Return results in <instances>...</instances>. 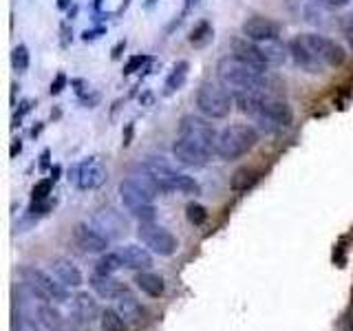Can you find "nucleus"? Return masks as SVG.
I'll return each mask as SVG.
<instances>
[{
    "label": "nucleus",
    "instance_id": "f257e3e1",
    "mask_svg": "<svg viewBox=\"0 0 353 331\" xmlns=\"http://www.w3.org/2000/svg\"><path fill=\"white\" fill-rule=\"evenodd\" d=\"M216 77L228 91L241 93V91H254V88H261L265 84V80H268V71H263V69H259V66H254V64L230 53V55H225V58L219 60Z\"/></svg>",
    "mask_w": 353,
    "mask_h": 331
},
{
    "label": "nucleus",
    "instance_id": "f03ea898",
    "mask_svg": "<svg viewBox=\"0 0 353 331\" xmlns=\"http://www.w3.org/2000/svg\"><path fill=\"white\" fill-rule=\"evenodd\" d=\"M259 143V128L252 124H232L219 132L216 157L223 161L241 159Z\"/></svg>",
    "mask_w": 353,
    "mask_h": 331
},
{
    "label": "nucleus",
    "instance_id": "7ed1b4c3",
    "mask_svg": "<svg viewBox=\"0 0 353 331\" xmlns=\"http://www.w3.org/2000/svg\"><path fill=\"white\" fill-rule=\"evenodd\" d=\"M234 106V93L221 82H203L196 91V108L208 119H225Z\"/></svg>",
    "mask_w": 353,
    "mask_h": 331
},
{
    "label": "nucleus",
    "instance_id": "20e7f679",
    "mask_svg": "<svg viewBox=\"0 0 353 331\" xmlns=\"http://www.w3.org/2000/svg\"><path fill=\"white\" fill-rule=\"evenodd\" d=\"M20 279L29 287V292L36 298H40V301H53V303L69 301V287L38 268H29V265L27 268H20Z\"/></svg>",
    "mask_w": 353,
    "mask_h": 331
},
{
    "label": "nucleus",
    "instance_id": "39448f33",
    "mask_svg": "<svg viewBox=\"0 0 353 331\" xmlns=\"http://www.w3.org/2000/svg\"><path fill=\"white\" fill-rule=\"evenodd\" d=\"M119 197L128 212L135 219H139V223H150V221H154V214H157V210H154V203H152L154 197L143 190L135 177H128V179L119 183Z\"/></svg>",
    "mask_w": 353,
    "mask_h": 331
},
{
    "label": "nucleus",
    "instance_id": "423d86ee",
    "mask_svg": "<svg viewBox=\"0 0 353 331\" xmlns=\"http://www.w3.org/2000/svg\"><path fill=\"white\" fill-rule=\"evenodd\" d=\"M179 137L196 143L199 148H203L208 154H216V141L219 132L212 126V119L203 115L188 113L179 119Z\"/></svg>",
    "mask_w": 353,
    "mask_h": 331
},
{
    "label": "nucleus",
    "instance_id": "0eeeda50",
    "mask_svg": "<svg viewBox=\"0 0 353 331\" xmlns=\"http://www.w3.org/2000/svg\"><path fill=\"white\" fill-rule=\"evenodd\" d=\"M254 121H256L259 130L268 132V135H276V132H283L292 126L294 110L283 97H268Z\"/></svg>",
    "mask_w": 353,
    "mask_h": 331
},
{
    "label": "nucleus",
    "instance_id": "6e6552de",
    "mask_svg": "<svg viewBox=\"0 0 353 331\" xmlns=\"http://www.w3.org/2000/svg\"><path fill=\"white\" fill-rule=\"evenodd\" d=\"M137 237L143 243V248H148L152 254H159V257H172L176 248H179V241H176L172 232L152 223V221L150 223H139Z\"/></svg>",
    "mask_w": 353,
    "mask_h": 331
},
{
    "label": "nucleus",
    "instance_id": "1a4fd4ad",
    "mask_svg": "<svg viewBox=\"0 0 353 331\" xmlns=\"http://www.w3.org/2000/svg\"><path fill=\"white\" fill-rule=\"evenodd\" d=\"M301 38L325 66H334V69H338V66L347 62V51L340 42L323 36V33H301Z\"/></svg>",
    "mask_w": 353,
    "mask_h": 331
},
{
    "label": "nucleus",
    "instance_id": "9d476101",
    "mask_svg": "<svg viewBox=\"0 0 353 331\" xmlns=\"http://www.w3.org/2000/svg\"><path fill=\"white\" fill-rule=\"evenodd\" d=\"M106 179L108 170L97 157H86L69 170V181H73L80 190H97L106 183Z\"/></svg>",
    "mask_w": 353,
    "mask_h": 331
},
{
    "label": "nucleus",
    "instance_id": "9b49d317",
    "mask_svg": "<svg viewBox=\"0 0 353 331\" xmlns=\"http://www.w3.org/2000/svg\"><path fill=\"white\" fill-rule=\"evenodd\" d=\"M91 225L97 232H102V234L108 241H119L128 232V221H126V217L121 214L119 210L110 208V205L97 210V212L91 217Z\"/></svg>",
    "mask_w": 353,
    "mask_h": 331
},
{
    "label": "nucleus",
    "instance_id": "f8f14e48",
    "mask_svg": "<svg viewBox=\"0 0 353 331\" xmlns=\"http://www.w3.org/2000/svg\"><path fill=\"white\" fill-rule=\"evenodd\" d=\"M241 33L243 38H248L252 42H272V40H281L283 27L270 16H250L241 25Z\"/></svg>",
    "mask_w": 353,
    "mask_h": 331
},
{
    "label": "nucleus",
    "instance_id": "ddd939ff",
    "mask_svg": "<svg viewBox=\"0 0 353 331\" xmlns=\"http://www.w3.org/2000/svg\"><path fill=\"white\" fill-rule=\"evenodd\" d=\"M97 316H102V312H99L97 301L88 292H80L73 298L71 318H73L75 331H84L86 327H91V323H95Z\"/></svg>",
    "mask_w": 353,
    "mask_h": 331
},
{
    "label": "nucleus",
    "instance_id": "4468645a",
    "mask_svg": "<svg viewBox=\"0 0 353 331\" xmlns=\"http://www.w3.org/2000/svg\"><path fill=\"white\" fill-rule=\"evenodd\" d=\"M73 241L77 248L88 254H104L110 243L102 232H97L91 223H77L73 228Z\"/></svg>",
    "mask_w": 353,
    "mask_h": 331
},
{
    "label": "nucleus",
    "instance_id": "2eb2a0df",
    "mask_svg": "<svg viewBox=\"0 0 353 331\" xmlns=\"http://www.w3.org/2000/svg\"><path fill=\"white\" fill-rule=\"evenodd\" d=\"M172 154L176 161L188 166V168H203V166L212 159V154H208L203 148H199L196 143L188 141L179 135H176V139L172 143Z\"/></svg>",
    "mask_w": 353,
    "mask_h": 331
},
{
    "label": "nucleus",
    "instance_id": "dca6fc26",
    "mask_svg": "<svg viewBox=\"0 0 353 331\" xmlns=\"http://www.w3.org/2000/svg\"><path fill=\"white\" fill-rule=\"evenodd\" d=\"M290 55L294 58V62L301 66L303 71H307V73H312V75H320V73H325V69L327 66L320 62L316 55H314V51L307 47L305 44V40L301 38V36H296L290 44Z\"/></svg>",
    "mask_w": 353,
    "mask_h": 331
},
{
    "label": "nucleus",
    "instance_id": "f3484780",
    "mask_svg": "<svg viewBox=\"0 0 353 331\" xmlns=\"http://www.w3.org/2000/svg\"><path fill=\"white\" fill-rule=\"evenodd\" d=\"M230 47H232V55H236V58L245 60V62H250L254 66H259V69H263V71L270 69V64H268V60H265L263 49H261L259 42H252L248 38H234Z\"/></svg>",
    "mask_w": 353,
    "mask_h": 331
},
{
    "label": "nucleus",
    "instance_id": "a211bd4d",
    "mask_svg": "<svg viewBox=\"0 0 353 331\" xmlns=\"http://www.w3.org/2000/svg\"><path fill=\"white\" fill-rule=\"evenodd\" d=\"M117 257L121 261V265L128 270H135V272H143L148 270L152 265V257H150V250L148 248H141V245H121L115 250Z\"/></svg>",
    "mask_w": 353,
    "mask_h": 331
},
{
    "label": "nucleus",
    "instance_id": "6ab92c4d",
    "mask_svg": "<svg viewBox=\"0 0 353 331\" xmlns=\"http://www.w3.org/2000/svg\"><path fill=\"white\" fill-rule=\"evenodd\" d=\"M91 287L97 296L106 298V301H115V298H119L128 290V287L121 281H117L113 274H99V272L91 276Z\"/></svg>",
    "mask_w": 353,
    "mask_h": 331
},
{
    "label": "nucleus",
    "instance_id": "aec40b11",
    "mask_svg": "<svg viewBox=\"0 0 353 331\" xmlns=\"http://www.w3.org/2000/svg\"><path fill=\"white\" fill-rule=\"evenodd\" d=\"M161 190L165 192H176V194H201V185L190 174H183V172H172L168 179L161 181Z\"/></svg>",
    "mask_w": 353,
    "mask_h": 331
},
{
    "label": "nucleus",
    "instance_id": "412c9836",
    "mask_svg": "<svg viewBox=\"0 0 353 331\" xmlns=\"http://www.w3.org/2000/svg\"><path fill=\"white\" fill-rule=\"evenodd\" d=\"M49 268H51L55 279H58L60 283H64L66 287H80L82 285V274L75 268L73 261L60 257V259H53Z\"/></svg>",
    "mask_w": 353,
    "mask_h": 331
},
{
    "label": "nucleus",
    "instance_id": "4be33fe9",
    "mask_svg": "<svg viewBox=\"0 0 353 331\" xmlns=\"http://www.w3.org/2000/svg\"><path fill=\"white\" fill-rule=\"evenodd\" d=\"M115 301H117L115 309L119 312V316L124 318L128 325H137L139 320H141V305H139L137 298L126 290L119 298H115Z\"/></svg>",
    "mask_w": 353,
    "mask_h": 331
},
{
    "label": "nucleus",
    "instance_id": "5701e85b",
    "mask_svg": "<svg viewBox=\"0 0 353 331\" xmlns=\"http://www.w3.org/2000/svg\"><path fill=\"white\" fill-rule=\"evenodd\" d=\"M36 314H38V323L47 329V331H66L64 327V318L60 316V312L49 303H40L36 307Z\"/></svg>",
    "mask_w": 353,
    "mask_h": 331
},
{
    "label": "nucleus",
    "instance_id": "b1692460",
    "mask_svg": "<svg viewBox=\"0 0 353 331\" xmlns=\"http://www.w3.org/2000/svg\"><path fill=\"white\" fill-rule=\"evenodd\" d=\"M135 285L139 287V290L150 296V298H159L165 290V285H163V279L157 274H152L148 270H143V272H137L135 274Z\"/></svg>",
    "mask_w": 353,
    "mask_h": 331
},
{
    "label": "nucleus",
    "instance_id": "393cba45",
    "mask_svg": "<svg viewBox=\"0 0 353 331\" xmlns=\"http://www.w3.org/2000/svg\"><path fill=\"white\" fill-rule=\"evenodd\" d=\"M188 71H190V64H188L185 60H179L176 62L172 69H170V73L165 75V82H163V95L168 97V95H172V93H176L179 88L185 84V80H188Z\"/></svg>",
    "mask_w": 353,
    "mask_h": 331
},
{
    "label": "nucleus",
    "instance_id": "a878e982",
    "mask_svg": "<svg viewBox=\"0 0 353 331\" xmlns=\"http://www.w3.org/2000/svg\"><path fill=\"white\" fill-rule=\"evenodd\" d=\"M259 179H261V172L256 168H248V166H243V168H239L234 174H232L230 188L234 192H248L250 188H254L259 183Z\"/></svg>",
    "mask_w": 353,
    "mask_h": 331
},
{
    "label": "nucleus",
    "instance_id": "bb28decb",
    "mask_svg": "<svg viewBox=\"0 0 353 331\" xmlns=\"http://www.w3.org/2000/svg\"><path fill=\"white\" fill-rule=\"evenodd\" d=\"M265 60H268L270 66H279L287 60V53H290V47L281 44V40H272V42H259Z\"/></svg>",
    "mask_w": 353,
    "mask_h": 331
},
{
    "label": "nucleus",
    "instance_id": "cd10ccee",
    "mask_svg": "<svg viewBox=\"0 0 353 331\" xmlns=\"http://www.w3.org/2000/svg\"><path fill=\"white\" fill-rule=\"evenodd\" d=\"M214 38V27L210 25V20H201L196 22L194 29L190 31V36H188V42L192 44V47H205V44Z\"/></svg>",
    "mask_w": 353,
    "mask_h": 331
},
{
    "label": "nucleus",
    "instance_id": "c85d7f7f",
    "mask_svg": "<svg viewBox=\"0 0 353 331\" xmlns=\"http://www.w3.org/2000/svg\"><path fill=\"white\" fill-rule=\"evenodd\" d=\"M99 325H102V331H126L128 323L119 316L117 309H104L102 316H99Z\"/></svg>",
    "mask_w": 353,
    "mask_h": 331
},
{
    "label": "nucleus",
    "instance_id": "c756f323",
    "mask_svg": "<svg viewBox=\"0 0 353 331\" xmlns=\"http://www.w3.org/2000/svg\"><path fill=\"white\" fill-rule=\"evenodd\" d=\"M119 268H124V265H121L117 252H106L95 263V272H99V274H115Z\"/></svg>",
    "mask_w": 353,
    "mask_h": 331
},
{
    "label": "nucleus",
    "instance_id": "7c9ffc66",
    "mask_svg": "<svg viewBox=\"0 0 353 331\" xmlns=\"http://www.w3.org/2000/svg\"><path fill=\"white\" fill-rule=\"evenodd\" d=\"M31 64V55H29V49L27 44H16L14 51H11V66L18 71V73H25Z\"/></svg>",
    "mask_w": 353,
    "mask_h": 331
},
{
    "label": "nucleus",
    "instance_id": "2f4dec72",
    "mask_svg": "<svg viewBox=\"0 0 353 331\" xmlns=\"http://www.w3.org/2000/svg\"><path fill=\"white\" fill-rule=\"evenodd\" d=\"M185 217H188V221H190L192 225H203L205 221H208V210L201 205V203H196V201H190L185 205Z\"/></svg>",
    "mask_w": 353,
    "mask_h": 331
},
{
    "label": "nucleus",
    "instance_id": "473e14b6",
    "mask_svg": "<svg viewBox=\"0 0 353 331\" xmlns=\"http://www.w3.org/2000/svg\"><path fill=\"white\" fill-rule=\"evenodd\" d=\"M53 185H55V179H51V177H49V179L38 181L36 185H33V190H31V199H33V201H44V199H49Z\"/></svg>",
    "mask_w": 353,
    "mask_h": 331
},
{
    "label": "nucleus",
    "instance_id": "72a5a7b5",
    "mask_svg": "<svg viewBox=\"0 0 353 331\" xmlns=\"http://www.w3.org/2000/svg\"><path fill=\"white\" fill-rule=\"evenodd\" d=\"M150 62H152V58H148V55H143V53L132 55V58H128V62L124 64V75H132L135 71H141V66L150 64Z\"/></svg>",
    "mask_w": 353,
    "mask_h": 331
},
{
    "label": "nucleus",
    "instance_id": "f704fd0d",
    "mask_svg": "<svg viewBox=\"0 0 353 331\" xmlns=\"http://www.w3.org/2000/svg\"><path fill=\"white\" fill-rule=\"evenodd\" d=\"M14 331H40V327L36 325V320H31L25 314H16L14 318Z\"/></svg>",
    "mask_w": 353,
    "mask_h": 331
},
{
    "label": "nucleus",
    "instance_id": "c9c22d12",
    "mask_svg": "<svg viewBox=\"0 0 353 331\" xmlns=\"http://www.w3.org/2000/svg\"><path fill=\"white\" fill-rule=\"evenodd\" d=\"M340 29H342V33H345L349 47L353 51V11H349V14H345L340 18Z\"/></svg>",
    "mask_w": 353,
    "mask_h": 331
},
{
    "label": "nucleus",
    "instance_id": "e433bc0d",
    "mask_svg": "<svg viewBox=\"0 0 353 331\" xmlns=\"http://www.w3.org/2000/svg\"><path fill=\"white\" fill-rule=\"evenodd\" d=\"M51 208H53L51 199H44V201H33L29 205V217H42V214L51 212Z\"/></svg>",
    "mask_w": 353,
    "mask_h": 331
},
{
    "label": "nucleus",
    "instance_id": "4c0bfd02",
    "mask_svg": "<svg viewBox=\"0 0 353 331\" xmlns=\"http://www.w3.org/2000/svg\"><path fill=\"white\" fill-rule=\"evenodd\" d=\"M77 99H80V104H82L84 108H95L102 97H99V93L93 91V88H88V91H84L82 95H77Z\"/></svg>",
    "mask_w": 353,
    "mask_h": 331
},
{
    "label": "nucleus",
    "instance_id": "58836bf2",
    "mask_svg": "<svg viewBox=\"0 0 353 331\" xmlns=\"http://www.w3.org/2000/svg\"><path fill=\"white\" fill-rule=\"evenodd\" d=\"M66 82H69V80H66V75H64V73H58V75H55V80L51 82L49 93H51V95H60V93L64 91Z\"/></svg>",
    "mask_w": 353,
    "mask_h": 331
},
{
    "label": "nucleus",
    "instance_id": "ea45409f",
    "mask_svg": "<svg viewBox=\"0 0 353 331\" xmlns=\"http://www.w3.org/2000/svg\"><path fill=\"white\" fill-rule=\"evenodd\" d=\"M106 33V27H95V29H86L84 33H82V40L84 42H93V40H97L99 36H104Z\"/></svg>",
    "mask_w": 353,
    "mask_h": 331
},
{
    "label": "nucleus",
    "instance_id": "a19ab883",
    "mask_svg": "<svg viewBox=\"0 0 353 331\" xmlns=\"http://www.w3.org/2000/svg\"><path fill=\"white\" fill-rule=\"evenodd\" d=\"M31 108H33V102H31V99H25V102H20V108L16 110V115H14V126L18 124V121H20L22 117H25V115L29 113Z\"/></svg>",
    "mask_w": 353,
    "mask_h": 331
},
{
    "label": "nucleus",
    "instance_id": "79ce46f5",
    "mask_svg": "<svg viewBox=\"0 0 353 331\" xmlns=\"http://www.w3.org/2000/svg\"><path fill=\"white\" fill-rule=\"evenodd\" d=\"M124 49H126V40H119V42L115 44V47H113V53H110V55H113V60H117Z\"/></svg>",
    "mask_w": 353,
    "mask_h": 331
},
{
    "label": "nucleus",
    "instance_id": "37998d69",
    "mask_svg": "<svg viewBox=\"0 0 353 331\" xmlns=\"http://www.w3.org/2000/svg\"><path fill=\"white\" fill-rule=\"evenodd\" d=\"M323 3H325L329 9H336V7H345V5H349V0H323Z\"/></svg>",
    "mask_w": 353,
    "mask_h": 331
},
{
    "label": "nucleus",
    "instance_id": "c03bdc74",
    "mask_svg": "<svg viewBox=\"0 0 353 331\" xmlns=\"http://www.w3.org/2000/svg\"><path fill=\"white\" fill-rule=\"evenodd\" d=\"M49 157H51V150L49 148L42 150V154H40V168H47V166H49Z\"/></svg>",
    "mask_w": 353,
    "mask_h": 331
},
{
    "label": "nucleus",
    "instance_id": "a18cd8bd",
    "mask_svg": "<svg viewBox=\"0 0 353 331\" xmlns=\"http://www.w3.org/2000/svg\"><path fill=\"white\" fill-rule=\"evenodd\" d=\"M22 150V141L20 139H14V143H11V150H9V154L11 157H16V154Z\"/></svg>",
    "mask_w": 353,
    "mask_h": 331
},
{
    "label": "nucleus",
    "instance_id": "49530a36",
    "mask_svg": "<svg viewBox=\"0 0 353 331\" xmlns=\"http://www.w3.org/2000/svg\"><path fill=\"white\" fill-rule=\"evenodd\" d=\"M71 5H73V0H58V9L60 11H69Z\"/></svg>",
    "mask_w": 353,
    "mask_h": 331
},
{
    "label": "nucleus",
    "instance_id": "de8ad7c7",
    "mask_svg": "<svg viewBox=\"0 0 353 331\" xmlns=\"http://www.w3.org/2000/svg\"><path fill=\"white\" fill-rule=\"evenodd\" d=\"M196 3H199V0H185V7H183V11H181V18H183V16L188 14V11H190Z\"/></svg>",
    "mask_w": 353,
    "mask_h": 331
},
{
    "label": "nucleus",
    "instance_id": "09e8293b",
    "mask_svg": "<svg viewBox=\"0 0 353 331\" xmlns=\"http://www.w3.org/2000/svg\"><path fill=\"white\" fill-rule=\"evenodd\" d=\"M130 137H132V124L126 126V135H124V146H128L130 143Z\"/></svg>",
    "mask_w": 353,
    "mask_h": 331
},
{
    "label": "nucleus",
    "instance_id": "8fccbe9b",
    "mask_svg": "<svg viewBox=\"0 0 353 331\" xmlns=\"http://www.w3.org/2000/svg\"><path fill=\"white\" fill-rule=\"evenodd\" d=\"M42 128H44V124H42V121H38V126H33V128H31V135H33V137H38L40 132H42Z\"/></svg>",
    "mask_w": 353,
    "mask_h": 331
},
{
    "label": "nucleus",
    "instance_id": "3c124183",
    "mask_svg": "<svg viewBox=\"0 0 353 331\" xmlns=\"http://www.w3.org/2000/svg\"><path fill=\"white\" fill-rule=\"evenodd\" d=\"M58 177H60V166H53V168H51V179L58 181Z\"/></svg>",
    "mask_w": 353,
    "mask_h": 331
},
{
    "label": "nucleus",
    "instance_id": "603ef678",
    "mask_svg": "<svg viewBox=\"0 0 353 331\" xmlns=\"http://www.w3.org/2000/svg\"><path fill=\"white\" fill-rule=\"evenodd\" d=\"M340 331H353V320H347V323L340 327Z\"/></svg>",
    "mask_w": 353,
    "mask_h": 331
},
{
    "label": "nucleus",
    "instance_id": "864d4df0",
    "mask_svg": "<svg viewBox=\"0 0 353 331\" xmlns=\"http://www.w3.org/2000/svg\"><path fill=\"white\" fill-rule=\"evenodd\" d=\"M93 9H95V14H99V9H102V0H93Z\"/></svg>",
    "mask_w": 353,
    "mask_h": 331
},
{
    "label": "nucleus",
    "instance_id": "5fc2aeb1",
    "mask_svg": "<svg viewBox=\"0 0 353 331\" xmlns=\"http://www.w3.org/2000/svg\"><path fill=\"white\" fill-rule=\"evenodd\" d=\"M77 16V5H73L71 9H69V20H73Z\"/></svg>",
    "mask_w": 353,
    "mask_h": 331
},
{
    "label": "nucleus",
    "instance_id": "6e6d98bb",
    "mask_svg": "<svg viewBox=\"0 0 353 331\" xmlns=\"http://www.w3.org/2000/svg\"><path fill=\"white\" fill-rule=\"evenodd\" d=\"M154 3H157V0H146V5H143V7H146V9H148V7H152Z\"/></svg>",
    "mask_w": 353,
    "mask_h": 331
}]
</instances>
